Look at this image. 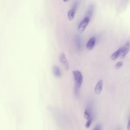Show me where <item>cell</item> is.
<instances>
[{"label": "cell", "instance_id": "1", "mask_svg": "<svg viewBox=\"0 0 130 130\" xmlns=\"http://www.w3.org/2000/svg\"><path fill=\"white\" fill-rule=\"evenodd\" d=\"M73 74L75 80V94L78 95L79 93L80 88L83 82V76L81 72L79 70H74L73 71Z\"/></svg>", "mask_w": 130, "mask_h": 130}, {"label": "cell", "instance_id": "2", "mask_svg": "<svg viewBox=\"0 0 130 130\" xmlns=\"http://www.w3.org/2000/svg\"><path fill=\"white\" fill-rule=\"evenodd\" d=\"M90 21V18L88 16H85L84 19L80 22L78 27V30L80 33L81 34L83 32Z\"/></svg>", "mask_w": 130, "mask_h": 130}, {"label": "cell", "instance_id": "3", "mask_svg": "<svg viewBox=\"0 0 130 130\" xmlns=\"http://www.w3.org/2000/svg\"><path fill=\"white\" fill-rule=\"evenodd\" d=\"M59 60L60 62L62 63L64 69L66 70H68L69 69V63L68 60L65 56V54L63 52H61L59 55Z\"/></svg>", "mask_w": 130, "mask_h": 130}, {"label": "cell", "instance_id": "4", "mask_svg": "<svg viewBox=\"0 0 130 130\" xmlns=\"http://www.w3.org/2000/svg\"><path fill=\"white\" fill-rule=\"evenodd\" d=\"M130 50V41L127 42L125 45L121 47V53L120 56L121 58L124 57L126 54L129 52Z\"/></svg>", "mask_w": 130, "mask_h": 130}, {"label": "cell", "instance_id": "5", "mask_svg": "<svg viewBox=\"0 0 130 130\" xmlns=\"http://www.w3.org/2000/svg\"><path fill=\"white\" fill-rule=\"evenodd\" d=\"M103 87V80H99L96 84V85L94 89V92L96 94H99L102 91Z\"/></svg>", "mask_w": 130, "mask_h": 130}, {"label": "cell", "instance_id": "6", "mask_svg": "<svg viewBox=\"0 0 130 130\" xmlns=\"http://www.w3.org/2000/svg\"><path fill=\"white\" fill-rule=\"evenodd\" d=\"M77 7V3H75L74 6H73L72 8L68 11V18L70 20H72L74 18L75 13H76V12Z\"/></svg>", "mask_w": 130, "mask_h": 130}, {"label": "cell", "instance_id": "7", "mask_svg": "<svg viewBox=\"0 0 130 130\" xmlns=\"http://www.w3.org/2000/svg\"><path fill=\"white\" fill-rule=\"evenodd\" d=\"M95 41H96V39L94 37H91L89 39V40L88 41L87 43L86 44V48L89 50L92 49L93 48V47H94V45L95 44Z\"/></svg>", "mask_w": 130, "mask_h": 130}, {"label": "cell", "instance_id": "8", "mask_svg": "<svg viewBox=\"0 0 130 130\" xmlns=\"http://www.w3.org/2000/svg\"><path fill=\"white\" fill-rule=\"evenodd\" d=\"M52 72L54 76L56 77H59L61 76V72L58 67L56 66H54L52 67Z\"/></svg>", "mask_w": 130, "mask_h": 130}, {"label": "cell", "instance_id": "9", "mask_svg": "<svg viewBox=\"0 0 130 130\" xmlns=\"http://www.w3.org/2000/svg\"><path fill=\"white\" fill-rule=\"evenodd\" d=\"M84 117L87 120L89 119L90 118L92 117L91 116V111L90 108H87L85 109L84 112Z\"/></svg>", "mask_w": 130, "mask_h": 130}, {"label": "cell", "instance_id": "10", "mask_svg": "<svg viewBox=\"0 0 130 130\" xmlns=\"http://www.w3.org/2000/svg\"><path fill=\"white\" fill-rule=\"evenodd\" d=\"M121 47L119 48L117 50H116L115 52H114L111 56V58L114 60H115L118 56H120V53H121Z\"/></svg>", "mask_w": 130, "mask_h": 130}, {"label": "cell", "instance_id": "11", "mask_svg": "<svg viewBox=\"0 0 130 130\" xmlns=\"http://www.w3.org/2000/svg\"><path fill=\"white\" fill-rule=\"evenodd\" d=\"M92 10H93V7L92 6H90L89 7V9L88 10L87 13V16L89 17V18H91V16H92Z\"/></svg>", "mask_w": 130, "mask_h": 130}, {"label": "cell", "instance_id": "12", "mask_svg": "<svg viewBox=\"0 0 130 130\" xmlns=\"http://www.w3.org/2000/svg\"><path fill=\"white\" fill-rule=\"evenodd\" d=\"M92 120H93V117H92L91 118H90L89 119L87 120L86 124H85V127L86 128H89V127L90 126L91 123H92Z\"/></svg>", "mask_w": 130, "mask_h": 130}, {"label": "cell", "instance_id": "13", "mask_svg": "<svg viewBox=\"0 0 130 130\" xmlns=\"http://www.w3.org/2000/svg\"><path fill=\"white\" fill-rule=\"evenodd\" d=\"M122 64H123V63H122V61H118L115 65V67L116 69H119L120 68H121L122 66Z\"/></svg>", "mask_w": 130, "mask_h": 130}, {"label": "cell", "instance_id": "14", "mask_svg": "<svg viewBox=\"0 0 130 130\" xmlns=\"http://www.w3.org/2000/svg\"><path fill=\"white\" fill-rule=\"evenodd\" d=\"M92 130H101V126L100 124L96 125Z\"/></svg>", "mask_w": 130, "mask_h": 130}, {"label": "cell", "instance_id": "15", "mask_svg": "<svg viewBox=\"0 0 130 130\" xmlns=\"http://www.w3.org/2000/svg\"><path fill=\"white\" fill-rule=\"evenodd\" d=\"M127 130H130V117L128 118L127 124Z\"/></svg>", "mask_w": 130, "mask_h": 130}, {"label": "cell", "instance_id": "16", "mask_svg": "<svg viewBox=\"0 0 130 130\" xmlns=\"http://www.w3.org/2000/svg\"><path fill=\"white\" fill-rule=\"evenodd\" d=\"M64 2H68L69 0H62Z\"/></svg>", "mask_w": 130, "mask_h": 130}]
</instances>
